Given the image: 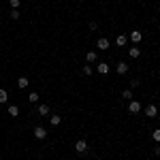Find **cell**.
<instances>
[{
  "instance_id": "cell-7",
  "label": "cell",
  "mask_w": 160,
  "mask_h": 160,
  "mask_svg": "<svg viewBox=\"0 0 160 160\" xmlns=\"http://www.w3.org/2000/svg\"><path fill=\"white\" fill-rule=\"evenodd\" d=\"M109 45H111V43H109V38H107V37H100L98 41H96V47H98V49H102V51L109 49Z\"/></svg>"
},
{
  "instance_id": "cell-13",
  "label": "cell",
  "mask_w": 160,
  "mask_h": 160,
  "mask_svg": "<svg viewBox=\"0 0 160 160\" xmlns=\"http://www.w3.org/2000/svg\"><path fill=\"white\" fill-rule=\"evenodd\" d=\"M9 115H11V118H19V107H17V105H9Z\"/></svg>"
},
{
  "instance_id": "cell-15",
  "label": "cell",
  "mask_w": 160,
  "mask_h": 160,
  "mask_svg": "<svg viewBox=\"0 0 160 160\" xmlns=\"http://www.w3.org/2000/svg\"><path fill=\"white\" fill-rule=\"evenodd\" d=\"M38 100H41V96H38V92H30V94H28V102H32V105H37Z\"/></svg>"
},
{
  "instance_id": "cell-8",
  "label": "cell",
  "mask_w": 160,
  "mask_h": 160,
  "mask_svg": "<svg viewBox=\"0 0 160 160\" xmlns=\"http://www.w3.org/2000/svg\"><path fill=\"white\" fill-rule=\"evenodd\" d=\"M37 113H38V115H41V118H47V115H49V113H51V109H49V105H45V102H43V105H38V109H37Z\"/></svg>"
},
{
  "instance_id": "cell-14",
  "label": "cell",
  "mask_w": 160,
  "mask_h": 160,
  "mask_svg": "<svg viewBox=\"0 0 160 160\" xmlns=\"http://www.w3.org/2000/svg\"><path fill=\"white\" fill-rule=\"evenodd\" d=\"M96 60H98L96 51H88V53H86V62H88V64H92V62H96Z\"/></svg>"
},
{
  "instance_id": "cell-20",
  "label": "cell",
  "mask_w": 160,
  "mask_h": 160,
  "mask_svg": "<svg viewBox=\"0 0 160 160\" xmlns=\"http://www.w3.org/2000/svg\"><path fill=\"white\" fill-rule=\"evenodd\" d=\"M92 73H94V68H92L90 64H86V66H83V75H86V77H90Z\"/></svg>"
},
{
  "instance_id": "cell-3",
  "label": "cell",
  "mask_w": 160,
  "mask_h": 160,
  "mask_svg": "<svg viewBox=\"0 0 160 160\" xmlns=\"http://www.w3.org/2000/svg\"><path fill=\"white\" fill-rule=\"evenodd\" d=\"M128 41H132L135 45H139V43L143 41V32H141V30H132V32L128 34Z\"/></svg>"
},
{
  "instance_id": "cell-2",
  "label": "cell",
  "mask_w": 160,
  "mask_h": 160,
  "mask_svg": "<svg viewBox=\"0 0 160 160\" xmlns=\"http://www.w3.org/2000/svg\"><path fill=\"white\" fill-rule=\"evenodd\" d=\"M75 152H77L79 156H83V154H88V143H86V139H79V141L75 143Z\"/></svg>"
},
{
  "instance_id": "cell-16",
  "label": "cell",
  "mask_w": 160,
  "mask_h": 160,
  "mask_svg": "<svg viewBox=\"0 0 160 160\" xmlns=\"http://www.w3.org/2000/svg\"><path fill=\"white\" fill-rule=\"evenodd\" d=\"M49 120H51V126H60L62 124V115H56V113H53V115H49Z\"/></svg>"
},
{
  "instance_id": "cell-22",
  "label": "cell",
  "mask_w": 160,
  "mask_h": 160,
  "mask_svg": "<svg viewBox=\"0 0 160 160\" xmlns=\"http://www.w3.org/2000/svg\"><path fill=\"white\" fill-rule=\"evenodd\" d=\"M152 137H154V141H156V143H160V128H158V130H154Z\"/></svg>"
},
{
  "instance_id": "cell-23",
  "label": "cell",
  "mask_w": 160,
  "mask_h": 160,
  "mask_svg": "<svg viewBox=\"0 0 160 160\" xmlns=\"http://www.w3.org/2000/svg\"><path fill=\"white\" fill-rule=\"evenodd\" d=\"M139 86H141V81H137V79H132V81H130V90H137Z\"/></svg>"
},
{
  "instance_id": "cell-11",
  "label": "cell",
  "mask_w": 160,
  "mask_h": 160,
  "mask_svg": "<svg viewBox=\"0 0 160 160\" xmlns=\"http://www.w3.org/2000/svg\"><path fill=\"white\" fill-rule=\"evenodd\" d=\"M115 45H118V47L128 45V37H126V34H118V38H115Z\"/></svg>"
},
{
  "instance_id": "cell-4",
  "label": "cell",
  "mask_w": 160,
  "mask_h": 160,
  "mask_svg": "<svg viewBox=\"0 0 160 160\" xmlns=\"http://www.w3.org/2000/svg\"><path fill=\"white\" fill-rule=\"evenodd\" d=\"M45 137H47V128H45V126H34V139L43 141Z\"/></svg>"
},
{
  "instance_id": "cell-9",
  "label": "cell",
  "mask_w": 160,
  "mask_h": 160,
  "mask_svg": "<svg viewBox=\"0 0 160 160\" xmlns=\"http://www.w3.org/2000/svg\"><path fill=\"white\" fill-rule=\"evenodd\" d=\"M141 109H143V107H141L139 100H130V102H128V111H130V113H139Z\"/></svg>"
},
{
  "instance_id": "cell-17",
  "label": "cell",
  "mask_w": 160,
  "mask_h": 160,
  "mask_svg": "<svg viewBox=\"0 0 160 160\" xmlns=\"http://www.w3.org/2000/svg\"><path fill=\"white\" fill-rule=\"evenodd\" d=\"M7 100H9V92H7L4 88H0V105H4Z\"/></svg>"
},
{
  "instance_id": "cell-12",
  "label": "cell",
  "mask_w": 160,
  "mask_h": 160,
  "mask_svg": "<svg viewBox=\"0 0 160 160\" xmlns=\"http://www.w3.org/2000/svg\"><path fill=\"white\" fill-rule=\"evenodd\" d=\"M128 56H130V58H139V56H141V47H139V45L130 47V49H128Z\"/></svg>"
},
{
  "instance_id": "cell-18",
  "label": "cell",
  "mask_w": 160,
  "mask_h": 160,
  "mask_svg": "<svg viewBox=\"0 0 160 160\" xmlns=\"http://www.w3.org/2000/svg\"><path fill=\"white\" fill-rule=\"evenodd\" d=\"M122 98H126V100H130V98H132V90H130V88L122 92Z\"/></svg>"
},
{
  "instance_id": "cell-21",
  "label": "cell",
  "mask_w": 160,
  "mask_h": 160,
  "mask_svg": "<svg viewBox=\"0 0 160 160\" xmlns=\"http://www.w3.org/2000/svg\"><path fill=\"white\" fill-rule=\"evenodd\" d=\"M9 4H11V9H19L22 0H9Z\"/></svg>"
},
{
  "instance_id": "cell-5",
  "label": "cell",
  "mask_w": 160,
  "mask_h": 160,
  "mask_svg": "<svg viewBox=\"0 0 160 160\" xmlns=\"http://www.w3.org/2000/svg\"><path fill=\"white\" fill-rule=\"evenodd\" d=\"M128 68H130V66H128L126 62H122V60L115 64V73H118V75H126V73H128Z\"/></svg>"
},
{
  "instance_id": "cell-10",
  "label": "cell",
  "mask_w": 160,
  "mask_h": 160,
  "mask_svg": "<svg viewBox=\"0 0 160 160\" xmlns=\"http://www.w3.org/2000/svg\"><path fill=\"white\" fill-rule=\"evenodd\" d=\"M30 86V79H28V77H24V75H22V77H17V88H22V90H24V88H28Z\"/></svg>"
},
{
  "instance_id": "cell-24",
  "label": "cell",
  "mask_w": 160,
  "mask_h": 160,
  "mask_svg": "<svg viewBox=\"0 0 160 160\" xmlns=\"http://www.w3.org/2000/svg\"><path fill=\"white\" fill-rule=\"evenodd\" d=\"M154 156H160V143L154 145Z\"/></svg>"
},
{
  "instance_id": "cell-19",
  "label": "cell",
  "mask_w": 160,
  "mask_h": 160,
  "mask_svg": "<svg viewBox=\"0 0 160 160\" xmlns=\"http://www.w3.org/2000/svg\"><path fill=\"white\" fill-rule=\"evenodd\" d=\"M9 17H11V19H19V9H11Z\"/></svg>"
},
{
  "instance_id": "cell-6",
  "label": "cell",
  "mask_w": 160,
  "mask_h": 160,
  "mask_svg": "<svg viewBox=\"0 0 160 160\" xmlns=\"http://www.w3.org/2000/svg\"><path fill=\"white\" fill-rule=\"evenodd\" d=\"M109 71H111L109 64H105V62H98V64H96V73L98 75H109Z\"/></svg>"
},
{
  "instance_id": "cell-1",
  "label": "cell",
  "mask_w": 160,
  "mask_h": 160,
  "mask_svg": "<svg viewBox=\"0 0 160 160\" xmlns=\"http://www.w3.org/2000/svg\"><path fill=\"white\" fill-rule=\"evenodd\" d=\"M143 113H145L148 118H152V120H156V118H158V107H156L154 102H149V105H145Z\"/></svg>"
}]
</instances>
